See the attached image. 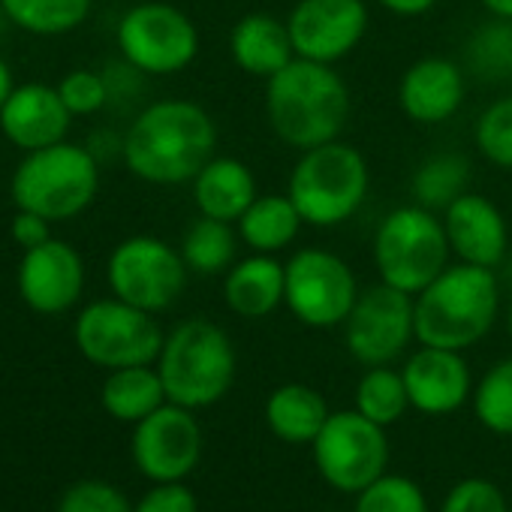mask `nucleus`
I'll return each instance as SVG.
<instances>
[{
	"mask_svg": "<svg viewBox=\"0 0 512 512\" xmlns=\"http://www.w3.org/2000/svg\"><path fill=\"white\" fill-rule=\"evenodd\" d=\"M416 338L413 296L389 284L359 293L350 317L344 320V341L356 362L377 368L392 365Z\"/></svg>",
	"mask_w": 512,
	"mask_h": 512,
	"instance_id": "13",
	"label": "nucleus"
},
{
	"mask_svg": "<svg viewBox=\"0 0 512 512\" xmlns=\"http://www.w3.org/2000/svg\"><path fill=\"white\" fill-rule=\"evenodd\" d=\"M440 512H509V503L494 482L470 476L452 485Z\"/></svg>",
	"mask_w": 512,
	"mask_h": 512,
	"instance_id": "37",
	"label": "nucleus"
},
{
	"mask_svg": "<svg viewBox=\"0 0 512 512\" xmlns=\"http://www.w3.org/2000/svg\"><path fill=\"white\" fill-rule=\"evenodd\" d=\"M377 4L395 16H404V19H416V16H425L428 10H434L437 0H377Z\"/></svg>",
	"mask_w": 512,
	"mask_h": 512,
	"instance_id": "42",
	"label": "nucleus"
},
{
	"mask_svg": "<svg viewBox=\"0 0 512 512\" xmlns=\"http://www.w3.org/2000/svg\"><path fill=\"white\" fill-rule=\"evenodd\" d=\"M103 79L109 88V106L112 103H133L145 88V73L136 70L133 64H127L124 58L118 64H109L103 70Z\"/></svg>",
	"mask_w": 512,
	"mask_h": 512,
	"instance_id": "39",
	"label": "nucleus"
},
{
	"mask_svg": "<svg viewBox=\"0 0 512 512\" xmlns=\"http://www.w3.org/2000/svg\"><path fill=\"white\" fill-rule=\"evenodd\" d=\"M88 151H91L97 160H106V157H112V154L121 157V154H124V136H115V133H109V130H100V133L91 136Z\"/></svg>",
	"mask_w": 512,
	"mask_h": 512,
	"instance_id": "41",
	"label": "nucleus"
},
{
	"mask_svg": "<svg viewBox=\"0 0 512 512\" xmlns=\"http://www.w3.org/2000/svg\"><path fill=\"white\" fill-rule=\"evenodd\" d=\"M235 247L238 238L232 232V223L205 214H199V220H193L181 238V256L187 269L202 278L226 275L235 263Z\"/></svg>",
	"mask_w": 512,
	"mask_h": 512,
	"instance_id": "27",
	"label": "nucleus"
},
{
	"mask_svg": "<svg viewBox=\"0 0 512 512\" xmlns=\"http://www.w3.org/2000/svg\"><path fill=\"white\" fill-rule=\"evenodd\" d=\"M266 82V115L281 142L308 151L341 136L350 115V91L332 64L293 58Z\"/></svg>",
	"mask_w": 512,
	"mask_h": 512,
	"instance_id": "2",
	"label": "nucleus"
},
{
	"mask_svg": "<svg viewBox=\"0 0 512 512\" xmlns=\"http://www.w3.org/2000/svg\"><path fill=\"white\" fill-rule=\"evenodd\" d=\"M256 196L253 172L235 157H211L193 178V202L199 214L214 220L238 223Z\"/></svg>",
	"mask_w": 512,
	"mask_h": 512,
	"instance_id": "23",
	"label": "nucleus"
},
{
	"mask_svg": "<svg viewBox=\"0 0 512 512\" xmlns=\"http://www.w3.org/2000/svg\"><path fill=\"white\" fill-rule=\"evenodd\" d=\"M497 311L500 284L494 269L470 263L446 266L419 296H413L416 341L461 353L491 332Z\"/></svg>",
	"mask_w": 512,
	"mask_h": 512,
	"instance_id": "3",
	"label": "nucleus"
},
{
	"mask_svg": "<svg viewBox=\"0 0 512 512\" xmlns=\"http://www.w3.org/2000/svg\"><path fill=\"white\" fill-rule=\"evenodd\" d=\"M229 55L235 67L247 76L272 79L296 58V49L287 22H278L266 13H250L235 22L229 37Z\"/></svg>",
	"mask_w": 512,
	"mask_h": 512,
	"instance_id": "22",
	"label": "nucleus"
},
{
	"mask_svg": "<svg viewBox=\"0 0 512 512\" xmlns=\"http://www.w3.org/2000/svg\"><path fill=\"white\" fill-rule=\"evenodd\" d=\"M302 214L290 196H256L238 217V235L253 253H278L293 244L302 229Z\"/></svg>",
	"mask_w": 512,
	"mask_h": 512,
	"instance_id": "26",
	"label": "nucleus"
},
{
	"mask_svg": "<svg viewBox=\"0 0 512 512\" xmlns=\"http://www.w3.org/2000/svg\"><path fill=\"white\" fill-rule=\"evenodd\" d=\"M326 419V398L305 383L278 386L266 401V425L284 443H314Z\"/></svg>",
	"mask_w": 512,
	"mask_h": 512,
	"instance_id": "24",
	"label": "nucleus"
},
{
	"mask_svg": "<svg viewBox=\"0 0 512 512\" xmlns=\"http://www.w3.org/2000/svg\"><path fill=\"white\" fill-rule=\"evenodd\" d=\"M467 184H470L467 157L455 151H440L431 154L425 163H419L410 181V193L416 205L428 211H446L461 193H467Z\"/></svg>",
	"mask_w": 512,
	"mask_h": 512,
	"instance_id": "29",
	"label": "nucleus"
},
{
	"mask_svg": "<svg viewBox=\"0 0 512 512\" xmlns=\"http://www.w3.org/2000/svg\"><path fill=\"white\" fill-rule=\"evenodd\" d=\"M287 272L272 253H253L232 263L223 278L226 308L244 320H263L284 302Z\"/></svg>",
	"mask_w": 512,
	"mask_h": 512,
	"instance_id": "21",
	"label": "nucleus"
},
{
	"mask_svg": "<svg viewBox=\"0 0 512 512\" xmlns=\"http://www.w3.org/2000/svg\"><path fill=\"white\" fill-rule=\"evenodd\" d=\"M467 70L491 85L512 82V19H494L479 25L464 46Z\"/></svg>",
	"mask_w": 512,
	"mask_h": 512,
	"instance_id": "30",
	"label": "nucleus"
},
{
	"mask_svg": "<svg viewBox=\"0 0 512 512\" xmlns=\"http://www.w3.org/2000/svg\"><path fill=\"white\" fill-rule=\"evenodd\" d=\"M73 124L70 109L64 106L58 88L43 82L16 85L7 106L0 109V133L10 145L22 148L25 154L58 145L67 139Z\"/></svg>",
	"mask_w": 512,
	"mask_h": 512,
	"instance_id": "18",
	"label": "nucleus"
},
{
	"mask_svg": "<svg viewBox=\"0 0 512 512\" xmlns=\"http://www.w3.org/2000/svg\"><path fill=\"white\" fill-rule=\"evenodd\" d=\"M287 28L296 58L335 64L365 40L368 7L365 0H299Z\"/></svg>",
	"mask_w": 512,
	"mask_h": 512,
	"instance_id": "16",
	"label": "nucleus"
},
{
	"mask_svg": "<svg viewBox=\"0 0 512 512\" xmlns=\"http://www.w3.org/2000/svg\"><path fill=\"white\" fill-rule=\"evenodd\" d=\"M407 407H410V395L401 371H392L389 365H377L365 371V377L356 386V410L362 416L386 428L398 422L407 413Z\"/></svg>",
	"mask_w": 512,
	"mask_h": 512,
	"instance_id": "31",
	"label": "nucleus"
},
{
	"mask_svg": "<svg viewBox=\"0 0 512 512\" xmlns=\"http://www.w3.org/2000/svg\"><path fill=\"white\" fill-rule=\"evenodd\" d=\"M353 512H428L425 491L398 473H383L356 494Z\"/></svg>",
	"mask_w": 512,
	"mask_h": 512,
	"instance_id": "33",
	"label": "nucleus"
},
{
	"mask_svg": "<svg viewBox=\"0 0 512 512\" xmlns=\"http://www.w3.org/2000/svg\"><path fill=\"white\" fill-rule=\"evenodd\" d=\"M100 190V160L88 145L58 142L25 154L10 181L13 205L46 220H73L91 208Z\"/></svg>",
	"mask_w": 512,
	"mask_h": 512,
	"instance_id": "5",
	"label": "nucleus"
},
{
	"mask_svg": "<svg viewBox=\"0 0 512 512\" xmlns=\"http://www.w3.org/2000/svg\"><path fill=\"white\" fill-rule=\"evenodd\" d=\"M157 371L172 404L202 410L217 404L235 380V347L211 320L178 323L160 350Z\"/></svg>",
	"mask_w": 512,
	"mask_h": 512,
	"instance_id": "4",
	"label": "nucleus"
},
{
	"mask_svg": "<svg viewBox=\"0 0 512 512\" xmlns=\"http://www.w3.org/2000/svg\"><path fill=\"white\" fill-rule=\"evenodd\" d=\"M7 28H10V19H7V10H4V4H0V37L7 34Z\"/></svg>",
	"mask_w": 512,
	"mask_h": 512,
	"instance_id": "45",
	"label": "nucleus"
},
{
	"mask_svg": "<svg viewBox=\"0 0 512 512\" xmlns=\"http://www.w3.org/2000/svg\"><path fill=\"white\" fill-rule=\"evenodd\" d=\"M217 127L193 100H157L124 133V166L148 184L172 187L193 181L214 157Z\"/></svg>",
	"mask_w": 512,
	"mask_h": 512,
	"instance_id": "1",
	"label": "nucleus"
},
{
	"mask_svg": "<svg viewBox=\"0 0 512 512\" xmlns=\"http://www.w3.org/2000/svg\"><path fill=\"white\" fill-rule=\"evenodd\" d=\"M464 100V73L449 58H422L401 76L398 103L416 124L449 121Z\"/></svg>",
	"mask_w": 512,
	"mask_h": 512,
	"instance_id": "20",
	"label": "nucleus"
},
{
	"mask_svg": "<svg viewBox=\"0 0 512 512\" xmlns=\"http://www.w3.org/2000/svg\"><path fill=\"white\" fill-rule=\"evenodd\" d=\"M10 235L22 250H31V247L52 238V220H46L43 214H34V211L16 208V217L10 223Z\"/></svg>",
	"mask_w": 512,
	"mask_h": 512,
	"instance_id": "40",
	"label": "nucleus"
},
{
	"mask_svg": "<svg viewBox=\"0 0 512 512\" xmlns=\"http://www.w3.org/2000/svg\"><path fill=\"white\" fill-rule=\"evenodd\" d=\"M509 335H512V299H509Z\"/></svg>",
	"mask_w": 512,
	"mask_h": 512,
	"instance_id": "46",
	"label": "nucleus"
},
{
	"mask_svg": "<svg viewBox=\"0 0 512 512\" xmlns=\"http://www.w3.org/2000/svg\"><path fill=\"white\" fill-rule=\"evenodd\" d=\"M284 272V305L299 323L311 329H335L350 317L359 299V284L353 269L338 253L320 247L296 250Z\"/></svg>",
	"mask_w": 512,
	"mask_h": 512,
	"instance_id": "12",
	"label": "nucleus"
},
{
	"mask_svg": "<svg viewBox=\"0 0 512 512\" xmlns=\"http://www.w3.org/2000/svg\"><path fill=\"white\" fill-rule=\"evenodd\" d=\"M166 389L160 380V371L151 365H133V368H115L103 380L100 404L103 410L118 422H142L157 407H163Z\"/></svg>",
	"mask_w": 512,
	"mask_h": 512,
	"instance_id": "25",
	"label": "nucleus"
},
{
	"mask_svg": "<svg viewBox=\"0 0 512 512\" xmlns=\"http://www.w3.org/2000/svg\"><path fill=\"white\" fill-rule=\"evenodd\" d=\"M55 512H133V503L121 488L109 482L82 479L61 494Z\"/></svg>",
	"mask_w": 512,
	"mask_h": 512,
	"instance_id": "36",
	"label": "nucleus"
},
{
	"mask_svg": "<svg viewBox=\"0 0 512 512\" xmlns=\"http://www.w3.org/2000/svg\"><path fill=\"white\" fill-rule=\"evenodd\" d=\"M368 184L371 175L362 151L335 139L302 151L293 166L287 196L308 226L329 229L350 220L362 208Z\"/></svg>",
	"mask_w": 512,
	"mask_h": 512,
	"instance_id": "6",
	"label": "nucleus"
},
{
	"mask_svg": "<svg viewBox=\"0 0 512 512\" xmlns=\"http://www.w3.org/2000/svg\"><path fill=\"white\" fill-rule=\"evenodd\" d=\"M16 91V79H13V70H10V64L0 58V109L7 106V100H10V94Z\"/></svg>",
	"mask_w": 512,
	"mask_h": 512,
	"instance_id": "43",
	"label": "nucleus"
},
{
	"mask_svg": "<svg viewBox=\"0 0 512 512\" xmlns=\"http://www.w3.org/2000/svg\"><path fill=\"white\" fill-rule=\"evenodd\" d=\"M181 250L157 235H130L109 253L106 281L115 299L148 314L169 311L187 287Z\"/></svg>",
	"mask_w": 512,
	"mask_h": 512,
	"instance_id": "9",
	"label": "nucleus"
},
{
	"mask_svg": "<svg viewBox=\"0 0 512 512\" xmlns=\"http://www.w3.org/2000/svg\"><path fill=\"white\" fill-rule=\"evenodd\" d=\"M118 52L145 76H172L187 70L199 55V31L187 13L172 4H136L115 31Z\"/></svg>",
	"mask_w": 512,
	"mask_h": 512,
	"instance_id": "10",
	"label": "nucleus"
},
{
	"mask_svg": "<svg viewBox=\"0 0 512 512\" xmlns=\"http://www.w3.org/2000/svg\"><path fill=\"white\" fill-rule=\"evenodd\" d=\"M473 413L491 434L512 437V359L497 362L476 383Z\"/></svg>",
	"mask_w": 512,
	"mask_h": 512,
	"instance_id": "32",
	"label": "nucleus"
},
{
	"mask_svg": "<svg viewBox=\"0 0 512 512\" xmlns=\"http://www.w3.org/2000/svg\"><path fill=\"white\" fill-rule=\"evenodd\" d=\"M16 287L22 302L40 317H58L76 308L85 293V260L82 253L64 241L49 238L22 253L16 272Z\"/></svg>",
	"mask_w": 512,
	"mask_h": 512,
	"instance_id": "15",
	"label": "nucleus"
},
{
	"mask_svg": "<svg viewBox=\"0 0 512 512\" xmlns=\"http://www.w3.org/2000/svg\"><path fill=\"white\" fill-rule=\"evenodd\" d=\"M311 446L320 476L344 494H359L389 467L386 428L371 422L359 410L329 413L323 431Z\"/></svg>",
	"mask_w": 512,
	"mask_h": 512,
	"instance_id": "11",
	"label": "nucleus"
},
{
	"mask_svg": "<svg viewBox=\"0 0 512 512\" xmlns=\"http://www.w3.org/2000/svg\"><path fill=\"white\" fill-rule=\"evenodd\" d=\"M449 238L437 211L422 205H401L389 211L374 232V266L380 281L419 296L449 260Z\"/></svg>",
	"mask_w": 512,
	"mask_h": 512,
	"instance_id": "7",
	"label": "nucleus"
},
{
	"mask_svg": "<svg viewBox=\"0 0 512 512\" xmlns=\"http://www.w3.org/2000/svg\"><path fill=\"white\" fill-rule=\"evenodd\" d=\"M443 229L458 263L482 269H497L503 263L509 247V229L491 199L479 193H461L443 211Z\"/></svg>",
	"mask_w": 512,
	"mask_h": 512,
	"instance_id": "19",
	"label": "nucleus"
},
{
	"mask_svg": "<svg viewBox=\"0 0 512 512\" xmlns=\"http://www.w3.org/2000/svg\"><path fill=\"white\" fill-rule=\"evenodd\" d=\"M494 19H512V0H479Z\"/></svg>",
	"mask_w": 512,
	"mask_h": 512,
	"instance_id": "44",
	"label": "nucleus"
},
{
	"mask_svg": "<svg viewBox=\"0 0 512 512\" xmlns=\"http://www.w3.org/2000/svg\"><path fill=\"white\" fill-rule=\"evenodd\" d=\"M73 341L79 353L106 371L154 365L163 350V329L154 314L133 308L121 299H97L79 311L73 326Z\"/></svg>",
	"mask_w": 512,
	"mask_h": 512,
	"instance_id": "8",
	"label": "nucleus"
},
{
	"mask_svg": "<svg viewBox=\"0 0 512 512\" xmlns=\"http://www.w3.org/2000/svg\"><path fill=\"white\" fill-rule=\"evenodd\" d=\"M473 142L488 163L500 169H512V97L494 100L479 115Z\"/></svg>",
	"mask_w": 512,
	"mask_h": 512,
	"instance_id": "34",
	"label": "nucleus"
},
{
	"mask_svg": "<svg viewBox=\"0 0 512 512\" xmlns=\"http://www.w3.org/2000/svg\"><path fill=\"white\" fill-rule=\"evenodd\" d=\"M401 377L410 395V407L425 416H449L473 392L470 368L458 350H440L422 344L404 362Z\"/></svg>",
	"mask_w": 512,
	"mask_h": 512,
	"instance_id": "17",
	"label": "nucleus"
},
{
	"mask_svg": "<svg viewBox=\"0 0 512 512\" xmlns=\"http://www.w3.org/2000/svg\"><path fill=\"white\" fill-rule=\"evenodd\" d=\"M55 88L73 118L97 115L109 106V88L103 73L97 70H70Z\"/></svg>",
	"mask_w": 512,
	"mask_h": 512,
	"instance_id": "35",
	"label": "nucleus"
},
{
	"mask_svg": "<svg viewBox=\"0 0 512 512\" xmlns=\"http://www.w3.org/2000/svg\"><path fill=\"white\" fill-rule=\"evenodd\" d=\"M133 512H199V503L184 482H154V488L142 494Z\"/></svg>",
	"mask_w": 512,
	"mask_h": 512,
	"instance_id": "38",
	"label": "nucleus"
},
{
	"mask_svg": "<svg viewBox=\"0 0 512 512\" xmlns=\"http://www.w3.org/2000/svg\"><path fill=\"white\" fill-rule=\"evenodd\" d=\"M13 28L34 37H64L82 28L94 0H0Z\"/></svg>",
	"mask_w": 512,
	"mask_h": 512,
	"instance_id": "28",
	"label": "nucleus"
},
{
	"mask_svg": "<svg viewBox=\"0 0 512 512\" xmlns=\"http://www.w3.org/2000/svg\"><path fill=\"white\" fill-rule=\"evenodd\" d=\"M133 461L151 482H184L202 458V428L193 410L166 401L133 428Z\"/></svg>",
	"mask_w": 512,
	"mask_h": 512,
	"instance_id": "14",
	"label": "nucleus"
},
{
	"mask_svg": "<svg viewBox=\"0 0 512 512\" xmlns=\"http://www.w3.org/2000/svg\"><path fill=\"white\" fill-rule=\"evenodd\" d=\"M509 512H512V506H509Z\"/></svg>",
	"mask_w": 512,
	"mask_h": 512,
	"instance_id": "47",
	"label": "nucleus"
}]
</instances>
